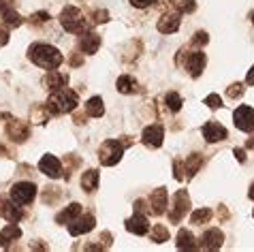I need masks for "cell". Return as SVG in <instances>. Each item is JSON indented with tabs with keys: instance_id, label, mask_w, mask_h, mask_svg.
<instances>
[{
	"instance_id": "cell-28",
	"label": "cell",
	"mask_w": 254,
	"mask_h": 252,
	"mask_svg": "<svg viewBox=\"0 0 254 252\" xmlns=\"http://www.w3.org/2000/svg\"><path fill=\"white\" fill-rule=\"evenodd\" d=\"M49 116H52V111L47 109V105H34L30 109V120L37 124H45L49 120Z\"/></svg>"
},
{
	"instance_id": "cell-32",
	"label": "cell",
	"mask_w": 254,
	"mask_h": 252,
	"mask_svg": "<svg viewBox=\"0 0 254 252\" xmlns=\"http://www.w3.org/2000/svg\"><path fill=\"white\" fill-rule=\"evenodd\" d=\"M165 103H167V109L173 111V114H175V111H180L182 105H184V103H182V96L178 92H167L165 94Z\"/></svg>"
},
{
	"instance_id": "cell-27",
	"label": "cell",
	"mask_w": 254,
	"mask_h": 252,
	"mask_svg": "<svg viewBox=\"0 0 254 252\" xmlns=\"http://www.w3.org/2000/svg\"><path fill=\"white\" fill-rule=\"evenodd\" d=\"M211 218V209L207 207H199V209H194L192 216H190V225L192 227H203V225H207Z\"/></svg>"
},
{
	"instance_id": "cell-21",
	"label": "cell",
	"mask_w": 254,
	"mask_h": 252,
	"mask_svg": "<svg viewBox=\"0 0 254 252\" xmlns=\"http://www.w3.org/2000/svg\"><path fill=\"white\" fill-rule=\"evenodd\" d=\"M22 237V229H19L15 222H9L4 229H0V246L2 248H9L13 242Z\"/></svg>"
},
{
	"instance_id": "cell-12",
	"label": "cell",
	"mask_w": 254,
	"mask_h": 252,
	"mask_svg": "<svg viewBox=\"0 0 254 252\" xmlns=\"http://www.w3.org/2000/svg\"><path fill=\"white\" fill-rule=\"evenodd\" d=\"M6 137L15 143H24L26 139L30 137V126L24 120H11L6 124Z\"/></svg>"
},
{
	"instance_id": "cell-1",
	"label": "cell",
	"mask_w": 254,
	"mask_h": 252,
	"mask_svg": "<svg viewBox=\"0 0 254 252\" xmlns=\"http://www.w3.org/2000/svg\"><path fill=\"white\" fill-rule=\"evenodd\" d=\"M28 58L30 62H34L37 66L45 68V71H52V68H58L62 62H64V56H62L56 47L47 45V43H34L28 50Z\"/></svg>"
},
{
	"instance_id": "cell-39",
	"label": "cell",
	"mask_w": 254,
	"mask_h": 252,
	"mask_svg": "<svg viewBox=\"0 0 254 252\" xmlns=\"http://www.w3.org/2000/svg\"><path fill=\"white\" fill-rule=\"evenodd\" d=\"M233 152H235V156H237V160H239V163H246V152H244L242 148H235Z\"/></svg>"
},
{
	"instance_id": "cell-36",
	"label": "cell",
	"mask_w": 254,
	"mask_h": 252,
	"mask_svg": "<svg viewBox=\"0 0 254 252\" xmlns=\"http://www.w3.org/2000/svg\"><path fill=\"white\" fill-rule=\"evenodd\" d=\"M90 19H92V24H105V22H107V19H109V13L107 11H92V13H90Z\"/></svg>"
},
{
	"instance_id": "cell-35",
	"label": "cell",
	"mask_w": 254,
	"mask_h": 252,
	"mask_svg": "<svg viewBox=\"0 0 254 252\" xmlns=\"http://www.w3.org/2000/svg\"><path fill=\"white\" fill-rule=\"evenodd\" d=\"M227 96H229V99H233V101L239 99V96H244V86L239 81L237 83H231L229 90H227Z\"/></svg>"
},
{
	"instance_id": "cell-19",
	"label": "cell",
	"mask_w": 254,
	"mask_h": 252,
	"mask_svg": "<svg viewBox=\"0 0 254 252\" xmlns=\"http://www.w3.org/2000/svg\"><path fill=\"white\" fill-rule=\"evenodd\" d=\"M147 201H150V214L162 216L165 214V207H167V190L165 188H156V190H152Z\"/></svg>"
},
{
	"instance_id": "cell-26",
	"label": "cell",
	"mask_w": 254,
	"mask_h": 252,
	"mask_svg": "<svg viewBox=\"0 0 254 252\" xmlns=\"http://www.w3.org/2000/svg\"><path fill=\"white\" fill-rule=\"evenodd\" d=\"M86 114L90 118H103L105 107H103V99H101V96H92V99L86 103Z\"/></svg>"
},
{
	"instance_id": "cell-7",
	"label": "cell",
	"mask_w": 254,
	"mask_h": 252,
	"mask_svg": "<svg viewBox=\"0 0 254 252\" xmlns=\"http://www.w3.org/2000/svg\"><path fill=\"white\" fill-rule=\"evenodd\" d=\"M188 209H190L188 192L186 190H178L173 194V205H171V209H169V222H171V225H180Z\"/></svg>"
},
{
	"instance_id": "cell-18",
	"label": "cell",
	"mask_w": 254,
	"mask_h": 252,
	"mask_svg": "<svg viewBox=\"0 0 254 252\" xmlns=\"http://www.w3.org/2000/svg\"><path fill=\"white\" fill-rule=\"evenodd\" d=\"M222 242H224V233L220 229H207L205 233H203V237H201L199 246L205 248V250H218L222 246Z\"/></svg>"
},
{
	"instance_id": "cell-20",
	"label": "cell",
	"mask_w": 254,
	"mask_h": 252,
	"mask_svg": "<svg viewBox=\"0 0 254 252\" xmlns=\"http://www.w3.org/2000/svg\"><path fill=\"white\" fill-rule=\"evenodd\" d=\"M98 47H101V37H98L96 32H83L79 34V50L83 54H88V56H92L98 52Z\"/></svg>"
},
{
	"instance_id": "cell-30",
	"label": "cell",
	"mask_w": 254,
	"mask_h": 252,
	"mask_svg": "<svg viewBox=\"0 0 254 252\" xmlns=\"http://www.w3.org/2000/svg\"><path fill=\"white\" fill-rule=\"evenodd\" d=\"M150 240L154 244H162V242H169V229L165 225H154L150 231Z\"/></svg>"
},
{
	"instance_id": "cell-24",
	"label": "cell",
	"mask_w": 254,
	"mask_h": 252,
	"mask_svg": "<svg viewBox=\"0 0 254 252\" xmlns=\"http://www.w3.org/2000/svg\"><path fill=\"white\" fill-rule=\"evenodd\" d=\"M0 17H2V26H6L11 30V28H19L24 24V19H22V15L13 9V6H9V9H4L2 13H0Z\"/></svg>"
},
{
	"instance_id": "cell-16",
	"label": "cell",
	"mask_w": 254,
	"mask_h": 252,
	"mask_svg": "<svg viewBox=\"0 0 254 252\" xmlns=\"http://www.w3.org/2000/svg\"><path fill=\"white\" fill-rule=\"evenodd\" d=\"M124 225H126V231H128V233H135V235L150 233V222H147L145 214H141V212H135V216H130Z\"/></svg>"
},
{
	"instance_id": "cell-37",
	"label": "cell",
	"mask_w": 254,
	"mask_h": 252,
	"mask_svg": "<svg viewBox=\"0 0 254 252\" xmlns=\"http://www.w3.org/2000/svg\"><path fill=\"white\" fill-rule=\"evenodd\" d=\"M205 105L209 109H218V107H222V99L218 94H209V96H205Z\"/></svg>"
},
{
	"instance_id": "cell-6",
	"label": "cell",
	"mask_w": 254,
	"mask_h": 252,
	"mask_svg": "<svg viewBox=\"0 0 254 252\" xmlns=\"http://www.w3.org/2000/svg\"><path fill=\"white\" fill-rule=\"evenodd\" d=\"M9 197L17 205H30L34 197H37V184L34 182H15L9 190Z\"/></svg>"
},
{
	"instance_id": "cell-8",
	"label": "cell",
	"mask_w": 254,
	"mask_h": 252,
	"mask_svg": "<svg viewBox=\"0 0 254 252\" xmlns=\"http://www.w3.org/2000/svg\"><path fill=\"white\" fill-rule=\"evenodd\" d=\"M233 120H235V128L244 130V132H252L254 130V107L250 105H239L233 111Z\"/></svg>"
},
{
	"instance_id": "cell-34",
	"label": "cell",
	"mask_w": 254,
	"mask_h": 252,
	"mask_svg": "<svg viewBox=\"0 0 254 252\" xmlns=\"http://www.w3.org/2000/svg\"><path fill=\"white\" fill-rule=\"evenodd\" d=\"M47 19H49V13L47 11H37V13H32L28 22H30L32 26H43V24H47Z\"/></svg>"
},
{
	"instance_id": "cell-42",
	"label": "cell",
	"mask_w": 254,
	"mask_h": 252,
	"mask_svg": "<svg viewBox=\"0 0 254 252\" xmlns=\"http://www.w3.org/2000/svg\"><path fill=\"white\" fill-rule=\"evenodd\" d=\"M252 24H254V11H252Z\"/></svg>"
},
{
	"instance_id": "cell-38",
	"label": "cell",
	"mask_w": 254,
	"mask_h": 252,
	"mask_svg": "<svg viewBox=\"0 0 254 252\" xmlns=\"http://www.w3.org/2000/svg\"><path fill=\"white\" fill-rule=\"evenodd\" d=\"M128 2L135 6V9H147V6H152V4H156L158 0H128Z\"/></svg>"
},
{
	"instance_id": "cell-41",
	"label": "cell",
	"mask_w": 254,
	"mask_h": 252,
	"mask_svg": "<svg viewBox=\"0 0 254 252\" xmlns=\"http://www.w3.org/2000/svg\"><path fill=\"white\" fill-rule=\"evenodd\" d=\"M248 197H250V199H252V201H254V184H252V186H250V192H248Z\"/></svg>"
},
{
	"instance_id": "cell-11",
	"label": "cell",
	"mask_w": 254,
	"mask_h": 252,
	"mask_svg": "<svg viewBox=\"0 0 254 252\" xmlns=\"http://www.w3.org/2000/svg\"><path fill=\"white\" fill-rule=\"evenodd\" d=\"M201 132H203V137H205L207 143H218V141H224V139L229 137L227 128H224L220 122H216V120H209V122L203 124Z\"/></svg>"
},
{
	"instance_id": "cell-22",
	"label": "cell",
	"mask_w": 254,
	"mask_h": 252,
	"mask_svg": "<svg viewBox=\"0 0 254 252\" xmlns=\"http://www.w3.org/2000/svg\"><path fill=\"white\" fill-rule=\"evenodd\" d=\"M79 216H81V205L79 203H70V205H66L56 216V222H58V225H68V222H73L75 218H79Z\"/></svg>"
},
{
	"instance_id": "cell-5",
	"label": "cell",
	"mask_w": 254,
	"mask_h": 252,
	"mask_svg": "<svg viewBox=\"0 0 254 252\" xmlns=\"http://www.w3.org/2000/svg\"><path fill=\"white\" fill-rule=\"evenodd\" d=\"M205 54H203L201 50H194V52H186V50H182L178 54V64L180 66H184L186 71L190 73V77H199L203 73V68H205Z\"/></svg>"
},
{
	"instance_id": "cell-9",
	"label": "cell",
	"mask_w": 254,
	"mask_h": 252,
	"mask_svg": "<svg viewBox=\"0 0 254 252\" xmlns=\"http://www.w3.org/2000/svg\"><path fill=\"white\" fill-rule=\"evenodd\" d=\"M162 139H165V128H162L160 124H150L143 128V132H141V141H143V145L150 150L160 148Z\"/></svg>"
},
{
	"instance_id": "cell-17",
	"label": "cell",
	"mask_w": 254,
	"mask_h": 252,
	"mask_svg": "<svg viewBox=\"0 0 254 252\" xmlns=\"http://www.w3.org/2000/svg\"><path fill=\"white\" fill-rule=\"evenodd\" d=\"M66 83H68V75H66V73L56 71V68H52V71H47V75L43 77V86L49 90V92H54V90H62V88H66Z\"/></svg>"
},
{
	"instance_id": "cell-15",
	"label": "cell",
	"mask_w": 254,
	"mask_h": 252,
	"mask_svg": "<svg viewBox=\"0 0 254 252\" xmlns=\"http://www.w3.org/2000/svg\"><path fill=\"white\" fill-rule=\"evenodd\" d=\"M39 171L43 173V176L52 178V180H58L62 176V165H60V160L56 156H52V154H45V156L41 158V163H39Z\"/></svg>"
},
{
	"instance_id": "cell-40",
	"label": "cell",
	"mask_w": 254,
	"mask_h": 252,
	"mask_svg": "<svg viewBox=\"0 0 254 252\" xmlns=\"http://www.w3.org/2000/svg\"><path fill=\"white\" fill-rule=\"evenodd\" d=\"M246 83H248V86H254V66L248 71V77H246Z\"/></svg>"
},
{
	"instance_id": "cell-31",
	"label": "cell",
	"mask_w": 254,
	"mask_h": 252,
	"mask_svg": "<svg viewBox=\"0 0 254 252\" xmlns=\"http://www.w3.org/2000/svg\"><path fill=\"white\" fill-rule=\"evenodd\" d=\"M169 6H173L180 13H194L196 2L194 0H169Z\"/></svg>"
},
{
	"instance_id": "cell-23",
	"label": "cell",
	"mask_w": 254,
	"mask_h": 252,
	"mask_svg": "<svg viewBox=\"0 0 254 252\" xmlns=\"http://www.w3.org/2000/svg\"><path fill=\"white\" fill-rule=\"evenodd\" d=\"M98 180H101L98 171H96V169H88V171L81 176V188H83V190H86L88 194H92V192H96V188H98Z\"/></svg>"
},
{
	"instance_id": "cell-14",
	"label": "cell",
	"mask_w": 254,
	"mask_h": 252,
	"mask_svg": "<svg viewBox=\"0 0 254 252\" xmlns=\"http://www.w3.org/2000/svg\"><path fill=\"white\" fill-rule=\"evenodd\" d=\"M182 24V13L173 11V13H162V17L158 19V32L162 34H173L180 30Z\"/></svg>"
},
{
	"instance_id": "cell-13",
	"label": "cell",
	"mask_w": 254,
	"mask_h": 252,
	"mask_svg": "<svg viewBox=\"0 0 254 252\" xmlns=\"http://www.w3.org/2000/svg\"><path fill=\"white\" fill-rule=\"evenodd\" d=\"M96 225V218L92 214H83L79 216V218H75L73 222H68V233L73 235V237H79L83 233H90V231L94 229Z\"/></svg>"
},
{
	"instance_id": "cell-4",
	"label": "cell",
	"mask_w": 254,
	"mask_h": 252,
	"mask_svg": "<svg viewBox=\"0 0 254 252\" xmlns=\"http://www.w3.org/2000/svg\"><path fill=\"white\" fill-rule=\"evenodd\" d=\"M60 24H62V28H64L66 32H73V34H83V32H88L90 28L94 26L92 22H88V17L83 15L77 6H70V4H66L64 9H62Z\"/></svg>"
},
{
	"instance_id": "cell-29",
	"label": "cell",
	"mask_w": 254,
	"mask_h": 252,
	"mask_svg": "<svg viewBox=\"0 0 254 252\" xmlns=\"http://www.w3.org/2000/svg\"><path fill=\"white\" fill-rule=\"evenodd\" d=\"M118 92H122V94H132L137 90V81L132 79L130 75H122V77H118Z\"/></svg>"
},
{
	"instance_id": "cell-3",
	"label": "cell",
	"mask_w": 254,
	"mask_h": 252,
	"mask_svg": "<svg viewBox=\"0 0 254 252\" xmlns=\"http://www.w3.org/2000/svg\"><path fill=\"white\" fill-rule=\"evenodd\" d=\"M132 143V137H122V139H107L101 148H98V160L103 167H114L120 163L124 150Z\"/></svg>"
},
{
	"instance_id": "cell-10",
	"label": "cell",
	"mask_w": 254,
	"mask_h": 252,
	"mask_svg": "<svg viewBox=\"0 0 254 252\" xmlns=\"http://www.w3.org/2000/svg\"><path fill=\"white\" fill-rule=\"evenodd\" d=\"M0 216H2L6 222H15L17 225V222L22 220L24 212L11 197H0Z\"/></svg>"
},
{
	"instance_id": "cell-33",
	"label": "cell",
	"mask_w": 254,
	"mask_h": 252,
	"mask_svg": "<svg viewBox=\"0 0 254 252\" xmlns=\"http://www.w3.org/2000/svg\"><path fill=\"white\" fill-rule=\"evenodd\" d=\"M207 41H209V37H207V32H203V30H199L194 34L192 39H190V47H194V50H201L203 45H207Z\"/></svg>"
},
{
	"instance_id": "cell-25",
	"label": "cell",
	"mask_w": 254,
	"mask_h": 252,
	"mask_svg": "<svg viewBox=\"0 0 254 252\" xmlns=\"http://www.w3.org/2000/svg\"><path fill=\"white\" fill-rule=\"evenodd\" d=\"M178 248L180 250H196V248H199V244H194V235L190 233V231L180 229V233H178Z\"/></svg>"
},
{
	"instance_id": "cell-2",
	"label": "cell",
	"mask_w": 254,
	"mask_h": 252,
	"mask_svg": "<svg viewBox=\"0 0 254 252\" xmlns=\"http://www.w3.org/2000/svg\"><path fill=\"white\" fill-rule=\"evenodd\" d=\"M47 109L52 114L60 116V114H73L79 105V96H77L75 90H68V88H62V90H54L47 99Z\"/></svg>"
}]
</instances>
